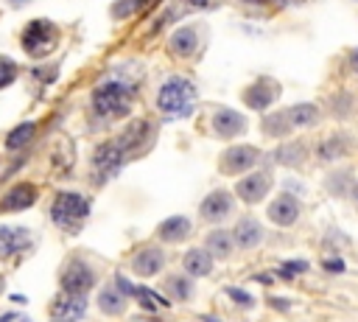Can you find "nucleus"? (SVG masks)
<instances>
[{"instance_id":"1","label":"nucleus","mask_w":358,"mask_h":322,"mask_svg":"<svg viewBox=\"0 0 358 322\" xmlns=\"http://www.w3.org/2000/svg\"><path fill=\"white\" fill-rule=\"evenodd\" d=\"M134 95H137V90L131 84H126V81H117V78L101 81L92 90V98H90L92 115L101 118V120H117V118L131 112Z\"/></svg>"},{"instance_id":"2","label":"nucleus","mask_w":358,"mask_h":322,"mask_svg":"<svg viewBox=\"0 0 358 322\" xmlns=\"http://www.w3.org/2000/svg\"><path fill=\"white\" fill-rule=\"evenodd\" d=\"M157 109L171 120L190 118L193 109H196V87H193V81L185 78V76H171L168 81H162V87L157 90Z\"/></svg>"},{"instance_id":"3","label":"nucleus","mask_w":358,"mask_h":322,"mask_svg":"<svg viewBox=\"0 0 358 322\" xmlns=\"http://www.w3.org/2000/svg\"><path fill=\"white\" fill-rule=\"evenodd\" d=\"M90 210H92V204H90L87 196H81L76 190H62V193H56V199L50 204V218H53L56 227L73 232L87 221Z\"/></svg>"},{"instance_id":"4","label":"nucleus","mask_w":358,"mask_h":322,"mask_svg":"<svg viewBox=\"0 0 358 322\" xmlns=\"http://www.w3.org/2000/svg\"><path fill=\"white\" fill-rule=\"evenodd\" d=\"M20 45H22V50L31 59H45L59 45V28H56V22H50V20H31L22 28V34H20Z\"/></svg>"},{"instance_id":"5","label":"nucleus","mask_w":358,"mask_h":322,"mask_svg":"<svg viewBox=\"0 0 358 322\" xmlns=\"http://www.w3.org/2000/svg\"><path fill=\"white\" fill-rule=\"evenodd\" d=\"M59 283H62V291L64 294H81V297H87L92 288H95V283H98V274H95V269L87 263V260H70L64 269H62V277H59Z\"/></svg>"},{"instance_id":"6","label":"nucleus","mask_w":358,"mask_h":322,"mask_svg":"<svg viewBox=\"0 0 358 322\" xmlns=\"http://www.w3.org/2000/svg\"><path fill=\"white\" fill-rule=\"evenodd\" d=\"M257 162H260V148L257 146H249V143L229 146L218 157V168H221L224 176H238L243 171H252Z\"/></svg>"},{"instance_id":"7","label":"nucleus","mask_w":358,"mask_h":322,"mask_svg":"<svg viewBox=\"0 0 358 322\" xmlns=\"http://www.w3.org/2000/svg\"><path fill=\"white\" fill-rule=\"evenodd\" d=\"M126 157H129L126 146L120 143V137H115V140H103L92 151V165H95V171H101V176H115L120 171V165L126 162Z\"/></svg>"},{"instance_id":"8","label":"nucleus","mask_w":358,"mask_h":322,"mask_svg":"<svg viewBox=\"0 0 358 322\" xmlns=\"http://www.w3.org/2000/svg\"><path fill=\"white\" fill-rule=\"evenodd\" d=\"M277 95H280V84L274 81V78H255L249 87H243V92H241V101L249 106V109H255V112H266L274 101H277Z\"/></svg>"},{"instance_id":"9","label":"nucleus","mask_w":358,"mask_h":322,"mask_svg":"<svg viewBox=\"0 0 358 322\" xmlns=\"http://www.w3.org/2000/svg\"><path fill=\"white\" fill-rule=\"evenodd\" d=\"M271 190V174L268 171H252L246 176H241L235 182V196L243 202V204H257L268 196Z\"/></svg>"},{"instance_id":"10","label":"nucleus","mask_w":358,"mask_h":322,"mask_svg":"<svg viewBox=\"0 0 358 322\" xmlns=\"http://www.w3.org/2000/svg\"><path fill=\"white\" fill-rule=\"evenodd\" d=\"M232 210H235V199H232V193L224 190V188L210 190V193L201 199V204H199V216H201L204 221H210V224H218V221L229 218Z\"/></svg>"},{"instance_id":"11","label":"nucleus","mask_w":358,"mask_h":322,"mask_svg":"<svg viewBox=\"0 0 358 322\" xmlns=\"http://www.w3.org/2000/svg\"><path fill=\"white\" fill-rule=\"evenodd\" d=\"M299 213H302V204H299V199L294 193L274 196L271 204H268V210H266V216H268V221L274 227H294L296 218H299Z\"/></svg>"},{"instance_id":"12","label":"nucleus","mask_w":358,"mask_h":322,"mask_svg":"<svg viewBox=\"0 0 358 322\" xmlns=\"http://www.w3.org/2000/svg\"><path fill=\"white\" fill-rule=\"evenodd\" d=\"M129 266H131V272H134L137 277H154V274H159V272L165 269V252H162L159 246H154V244L140 246V249L131 255Z\"/></svg>"},{"instance_id":"13","label":"nucleus","mask_w":358,"mask_h":322,"mask_svg":"<svg viewBox=\"0 0 358 322\" xmlns=\"http://www.w3.org/2000/svg\"><path fill=\"white\" fill-rule=\"evenodd\" d=\"M210 126H213V134H215V137H221V140H232V137H238V134L246 132V118H243L241 112L229 109V106H221V109L213 112Z\"/></svg>"},{"instance_id":"14","label":"nucleus","mask_w":358,"mask_h":322,"mask_svg":"<svg viewBox=\"0 0 358 322\" xmlns=\"http://www.w3.org/2000/svg\"><path fill=\"white\" fill-rule=\"evenodd\" d=\"M36 185H31V182H17L14 188H8L6 193H3V199H0V213H20V210H28V207H34V202H36Z\"/></svg>"},{"instance_id":"15","label":"nucleus","mask_w":358,"mask_h":322,"mask_svg":"<svg viewBox=\"0 0 358 322\" xmlns=\"http://www.w3.org/2000/svg\"><path fill=\"white\" fill-rule=\"evenodd\" d=\"M199 34H201L199 25H182V28H176L171 34V39H168V50L173 56H179V59L193 56L199 50V45H201V36Z\"/></svg>"},{"instance_id":"16","label":"nucleus","mask_w":358,"mask_h":322,"mask_svg":"<svg viewBox=\"0 0 358 322\" xmlns=\"http://www.w3.org/2000/svg\"><path fill=\"white\" fill-rule=\"evenodd\" d=\"M87 311V297L81 294H59L53 302H50V316L59 319V322H76L81 319Z\"/></svg>"},{"instance_id":"17","label":"nucleus","mask_w":358,"mask_h":322,"mask_svg":"<svg viewBox=\"0 0 358 322\" xmlns=\"http://www.w3.org/2000/svg\"><path fill=\"white\" fill-rule=\"evenodd\" d=\"M232 238H235V246H238V249H255V246L263 244L266 232H263V224H260L257 218L243 216V218L235 221V227H232Z\"/></svg>"},{"instance_id":"18","label":"nucleus","mask_w":358,"mask_h":322,"mask_svg":"<svg viewBox=\"0 0 358 322\" xmlns=\"http://www.w3.org/2000/svg\"><path fill=\"white\" fill-rule=\"evenodd\" d=\"M25 246H31V232H28L25 227L0 224V258L20 255Z\"/></svg>"},{"instance_id":"19","label":"nucleus","mask_w":358,"mask_h":322,"mask_svg":"<svg viewBox=\"0 0 358 322\" xmlns=\"http://www.w3.org/2000/svg\"><path fill=\"white\" fill-rule=\"evenodd\" d=\"M350 146H352V137H350V134H344V132H333V134H327V137L319 143L316 157L324 160V162H333V160L347 157V154H350Z\"/></svg>"},{"instance_id":"20","label":"nucleus","mask_w":358,"mask_h":322,"mask_svg":"<svg viewBox=\"0 0 358 322\" xmlns=\"http://www.w3.org/2000/svg\"><path fill=\"white\" fill-rule=\"evenodd\" d=\"M190 230H193V224H190L187 216H168L165 221H159L157 238L162 244H179V241H185L190 235Z\"/></svg>"},{"instance_id":"21","label":"nucleus","mask_w":358,"mask_h":322,"mask_svg":"<svg viewBox=\"0 0 358 322\" xmlns=\"http://www.w3.org/2000/svg\"><path fill=\"white\" fill-rule=\"evenodd\" d=\"M213 260H215V258H213L204 246H193V249L185 252L182 269H185L187 277H207V274L213 272Z\"/></svg>"},{"instance_id":"22","label":"nucleus","mask_w":358,"mask_h":322,"mask_svg":"<svg viewBox=\"0 0 358 322\" xmlns=\"http://www.w3.org/2000/svg\"><path fill=\"white\" fill-rule=\"evenodd\" d=\"M98 308H101V314H106V316H120V314L126 311V294L117 288V283H109V286L101 288V294H98Z\"/></svg>"},{"instance_id":"23","label":"nucleus","mask_w":358,"mask_h":322,"mask_svg":"<svg viewBox=\"0 0 358 322\" xmlns=\"http://www.w3.org/2000/svg\"><path fill=\"white\" fill-rule=\"evenodd\" d=\"M285 112H288V120H291L294 129H310V126L319 123V106L310 104V101H299V104L288 106Z\"/></svg>"},{"instance_id":"24","label":"nucleus","mask_w":358,"mask_h":322,"mask_svg":"<svg viewBox=\"0 0 358 322\" xmlns=\"http://www.w3.org/2000/svg\"><path fill=\"white\" fill-rule=\"evenodd\" d=\"M204 249H207L213 258H229L232 249H235V238H232V232H227V230H210L207 238H204Z\"/></svg>"},{"instance_id":"25","label":"nucleus","mask_w":358,"mask_h":322,"mask_svg":"<svg viewBox=\"0 0 358 322\" xmlns=\"http://www.w3.org/2000/svg\"><path fill=\"white\" fill-rule=\"evenodd\" d=\"M162 288H165V294L171 300H179V302H185V300L193 297V283H190L187 274H168L165 283H162Z\"/></svg>"},{"instance_id":"26","label":"nucleus","mask_w":358,"mask_h":322,"mask_svg":"<svg viewBox=\"0 0 358 322\" xmlns=\"http://www.w3.org/2000/svg\"><path fill=\"white\" fill-rule=\"evenodd\" d=\"M34 134H36V123H34V120H25V123L14 126V129L6 134V151H20V148H25Z\"/></svg>"},{"instance_id":"27","label":"nucleus","mask_w":358,"mask_h":322,"mask_svg":"<svg viewBox=\"0 0 358 322\" xmlns=\"http://www.w3.org/2000/svg\"><path fill=\"white\" fill-rule=\"evenodd\" d=\"M291 120H288V112H271L263 118V134L266 137H288L291 134Z\"/></svg>"},{"instance_id":"28","label":"nucleus","mask_w":358,"mask_h":322,"mask_svg":"<svg viewBox=\"0 0 358 322\" xmlns=\"http://www.w3.org/2000/svg\"><path fill=\"white\" fill-rule=\"evenodd\" d=\"M305 157H308V151H305L302 143H285V146H280V148L274 151V160H277L280 165H291V168L302 165Z\"/></svg>"},{"instance_id":"29","label":"nucleus","mask_w":358,"mask_h":322,"mask_svg":"<svg viewBox=\"0 0 358 322\" xmlns=\"http://www.w3.org/2000/svg\"><path fill=\"white\" fill-rule=\"evenodd\" d=\"M352 176L347 174V171H333L327 179H324V188L333 193V196H344V193H350L352 190Z\"/></svg>"},{"instance_id":"30","label":"nucleus","mask_w":358,"mask_h":322,"mask_svg":"<svg viewBox=\"0 0 358 322\" xmlns=\"http://www.w3.org/2000/svg\"><path fill=\"white\" fill-rule=\"evenodd\" d=\"M145 3L148 0H115L112 8H109V14H112V20H129L131 14H140Z\"/></svg>"},{"instance_id":"31","label":"nucleus","mask_w":358,"mask_h":322,"mask_svg":"<svg viewBox=\"0 0 358 322\" xmlns=\"http://www.w3.org/2000/svg\"><path fill=\"white\" fill-rule=\"evenodd\" d=\"M134 297H137V300H140V305H143V308H148V311L168 308V300H162V297H159L157 291H151V288H140V286H137Z\"/></svg>"},{"instance_id":"32","label":"nucleus","mask_w":358,"mask_h":322,"mask_svg":"<svg viewBox=\"0 0 358 322\" xmlns=\"http://www.w3.org/2000/svg\"><path fill=\"white\" fill-rule=\"evenodd\" d=\"M310 269V263L308 260H302V258H291V260H285L280 269H277V274L280 277H285V280H294L296 274H305Z\"/></svg>"},{"instance_id":"33","label":"nucleus","mask_w":358,"mask_h":322,"mask_svg":"<svg viewBox=\"0 0 358 322\" xmlns=\"http://www.w3.org/2000/svg\"><path fill=\"white\" fill-rule=\"evenodd\" d=\"M17 64H14V59H8V56H0V90L3 87H8V84H14L17 81Z\"/></svg>"},{"instance_id":"34","label":"nucleus","mask_w":358,"mask_h":322,"mask_svg":"<svg viewBox=\"0 0 358 322\" xmlns=\"http://www.w3.org/2000/svg\"><path fill=\"white\" fill-rule=\"evenodd\" d=\"M322 269H324V272H330V274H341V272L347 269V263H344L341 258H336V255H333V258H324V260H322Z\"/></svg>"},{"instance_id":"35","label":"nucleus","mask_w":358,"mask_h":322,"mask_svg":"<svg viewBox=\"0 0 358 322\" xmlns=\"http://www.w3.org/2000/svg\"><path fill=\"white\" fill-rule=\"evenodd\" d=\"M227 297H232V300H235V302H241L243 308H249V305L255 302V300H252V294H246L243 288H227Z\"/></svg>"},{"instance_id":"36","label":"nucleus","mask_w":358,"mask_h":322,"mask_svg":"<svg viewBox=\"0 0 358 322\" xmlns=\"http://www.w3.org/2000/svg\"><path fill=\"white\" fill-rule=\"evenodd\" d=\"M0 322H31V316H25V314H20V311H8V314L0 316Z\"/></svg>"},{"instance_id":"37","label":"nucleus","mask_w":358,"mask_h":322,"mask_svg":"<svg viewBox=\"0 0 358 322\" xmlns=\"http://www.w3.org/2000/svg\"><path fill=\"white\" fill-rule=\"evenodd\" d=\"M347 64H350L352 73H358V48H352V50L347 53Z\"/></svg>"},{"instance_id":"38","label":"nucleus","mask_w":358,"mask_h":322,"mask_svg":"<svg viewBox=\"0 0 358 322\" xmlns=\"http://www.w3.org/2000/svg\"><path fill=\"white\" fill-rule=\"evenodd\" d=\"M271 305L280 308V311H285V308H288V300H271Z\"/></svg>"},{"instance_id":"39","label":"nucleus","mask_w":358,"mask_h":322,"mask_svg":"<svg viewBox=\"0 0 358 322\" xmlns=\"http://www.w3.org/2000/svg\"><path fill=\"white\" fill-rule=\"evenodd\" d=\"M350 199H352V204H355V207H358V182H355V185H352V190H350Z\"/></svg>"},{"instance_id":"40","label":"nucleus","mask_w":358,"mask_h":322,"mask_svg":"<svg viewBox=\"0 0 358 322\" xmlns=\"http://www.w3.org/2000/svg\"><path fill=\"white\" fill-rule=\"evenodd\" d=\"M271 3H280V6H299L302 0H271Z\"/></svg>"},{"instance_id":"41","label":"nucleus","mask_w":358,"mask_h":322,"mask_svg":"<svg viewBox=\"0 0 358 322\" xmlns=\"http://www.w3.org/2000/svg\"><path fill=\"white\" fill-rule=\"evenodd\" d=\"M8 3H11V6H14V8H22V6H28V3H31V0H8Z\"/></svg>"},{"instance_id":"42","label":"nucleus","mask_w":358,"mask_h":322,"mask_svg":"<svg viewBox=\"0 0 358 322\" xmlns=\"http://www.w3.org/2000/svg\"><path fill=\"white\" fill-rule=\"evenodd\" d=\"M243 3H252V6H260V3H268V0H243Z\"/></svg>"},{"instance_id":"43","label":"nucleus","mask_w":358,"mask_h":322,"mask_svg":"<svg viewBox=\"0 0 358 322\" xmlns=\"http://www.w3.org/2000/svg\"><path fill=\"white\" fill-rule=\"evenodd\" d=\"M0 294H3V277H0Z\"/></svg>"},{"instance_id":"44","label":"nucleus","mask_w":358,"mask_h":322,"mask_svg":"<svg viewBox=\"0 0 358 322\" xmlns=\"http://www.w3.org/2000/svg\"><path fill=\"white\" fill-rule=\"evenodd\" d=\"M53 322H59V319H53Z\"/></svg>"}]
</instances>
